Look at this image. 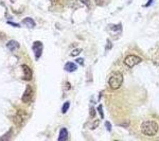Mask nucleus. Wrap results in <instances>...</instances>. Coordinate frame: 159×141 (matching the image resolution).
Listing matches in <instances>:
<instances>
[{
  "mask_svg": "<svg viewBox=\"0 0 159 141\" xmlns=\"http://www.w3.org/2000/svg\"><path fill=\"white\" fill-rule=\"evenodd\" d=\"M6 38H7V34H6V33H3V32H1V31H0V40L6 39Z\"/></svg>",
  "mask_w": 159,
  "mask_h": 141,
  "instance_id": "6ab92c4d",
  "label": "nucleus"
},
{
  "mask_svg": "<svg viewBox=\"0 0 159 141\" xmlns=\"http://www.w3.org/2000/svg\"><path fill=\"white\" fill-rule=\"evenodd\" d=\"M69 105H70L69 102H66V103L63 105V109H61V112H63V114H66V111H67L69 108Z\"/></svg>",
  "mask_w": 159,
  "mask_h": 141,
  "instance_id": "ddd939ff",
  "label": "nucleus"
},
{
  "mask_svg": "<svg viewBox=\"0 0 159 141\" xmlns=\"http://www.w3.org/2000/svg\"><path fill=\"white\" fill-rule=\"evenodd\" d=\"M32 49H33V52H34V54H35V58L38 60L43 53V43L40 42H35L34 43H33Z\"/></svg>",
  "mask_w": 159,
  "mask_h": 141,
  "instance_id": "423d86ee",
  "label": "nucleus"
},
{
  "mask_svg": "<svg viewBox=\"0 0 159 141\" xmlns=\"http://www.w3.org/2000/svg\"><path fill=\"white\" fill-rule=\"evenodd\" d=\"M69 6L70 7L76 6V0H69Z\"/></svg>",
  "mask_w": 159,
  "mask_h": 141,
  "instance_id": "aec40b11",
  "label": "nucleus"
},
{
  "mask_svg": "<svg viewBox=\"0 0 159 141\" xmlns=\"http://www.w3.org/2000/svg\"><path fill=\"white\" fill-rule=\"evenodd\" d=\"M141 133L145 136H155L158 132V124L155 121H145L140 126Z\"/></svg>",
  "mask_w": 159,
  "mask_h": 141,
  "instance_id": "f257e3e1",
  "label": "nucleus"
},
{
  "mask_svg": "<svg viewBox=\"0 0 159 141\" xmlns=\"http://www.w3.org/2000/svg\"><path fill=\"white\" fill-rule=\"evenodd\" d=\"M11 134H12V132H10L9 133V135H4V136H2L1 138H0V139L1 140H9V139H11Z\"/></svg>",
  "mask_w": 159,
  "mask_h": 141,
  "instance_id": "dca6fc26",
  "label": "nucleus"
},
{
  "mask_svg": "<svg viewBox=\"0 0 159 141\" xmlns=\"http://www.w3.org/2000/svg\"><path fill=\"white\" fill-rule=\"evenodd\" d=\"M109 86L112 89H119L123 83V75L120 72H112L108 80Z\"/></svg>",
  "mask_w": 159,
  "mask_h": 141,
  "instance_id": "f03ea898",
  "label": "nucleus"
},
{
  "mask_svg": "<svg viewBox=\"0 0 159 141\" xmlns=\"http://www.w3.org/2000/svg\"><path fill=\"white\" fill-rule=\"evenodd\" d=\"M68 139V130L67 129H61L60 132V136H58V141L61 140H67Z\"/></svg>",
  "mask_w": 159,
  "mask_h": 141,
  "instance_id": "9b49d317",
  "label": "nucleus"
},
{
  "mask_svg": "<svg viewBox=\"0 0 159 141\" xmlns=\"http://www.w3.org/2000/svg\"><path fill=\"white\" fill-rule=\"evenodd\" d=\"M152 61H153V63L155 64V65L159 66V48L155 51V53L153 54V56H152Z\"/></svg>",
  "mask_w": 159,
  "mask_h": 141,
  "instance_id": "f8f14e48",
  "label": "nucleus"
},
{
  "mask_svg": "<svg viewBox=\"0 0 159 141\" xmlns=\"http://www.w3.org/2000/svg\"><path fill=\"white\" fill-rule=\"evenodd\" d=\"M76 64L72 63V61H68L67 64L65 65V70L68 71V72H74L76 70Z\"/></svg>",
  "mask_w": 159,
  "mask_h": 141,
  "instance_id": "9d476101",
  "label": "nucleus"
},
{
  "mask_svg": "<svg viewBox=\"0 0 159 141\" xmlns=\"http://www.w3.org/2000/svg\"><path fill=\"white\" fill-rule=\"evenodd\" d=\"M81 52H82L81 49H75V50H73L72 52H71V56H73V57H74V56H78Z\"/></svg>",
  "mask_w": 159,
  "mask_h": 141,
  "instance_id": "4468645a",
  "label": "nucleus"
},
{
  "mask_svg": "<svg viewBox=\"0 0 159 141\" xmlns=\"http://www.w3.org/2000/svg\"><path fill=\"white\" fill-rule=\"evenodd\" d=\"M98 111L100 114V117L103 119V118H104V112H103V108H102V105H99V106H98Z\"/></svg>",
  "mask_w": 159,
  "mask_h": 141,
  "instance_id": "2eb2a0df",
  "label": "nucleus"
},
{
  "mask_svg": "<svg viewBox=\"0 0 159 141\" xmlns=\"http://www.w3.org/2000/svg\"><path fill=\"white\" fill-rule=\"evenodd\" d=\"M25 111H18L16 112V114L14 115V117H13V121H14L15 124L17 125H21L22 123L25 121Z\"/></svg>",
  "mask_w": 159,
  "mask_h": 141,
  "instance_id": "39448f33",
  "label": "nucleus"
},
{
  "mask_svg": "<svg viewBox=\"0 0 159 141\" xmlns=\"http://www.w3.org/2000/svg\"><path fill=\"white\" fill-rule=\"evenodd\" d=\"M152 2H153V0H150V1H148V3H147V6H145V7H148V6H150L151 3H152Z\"/></svg>",
  "mask_w": 159,
  "mask_h": 141,
  "instance_id": "393cba45",
  "label": "nucleus"
},
{
  "mask_svg": "<svg viewBox=\"0 0 159 141\" xmlns=\"http://www.w3.org/2000/svg\"><path fill=\"white\" fill-rule=\"evenodd\" d=\"M99 123H100L99 120H96V121H94L93 123H92V124H93V125H91V126H90V129H91V130H94V129H96V127H98Z\"/></svg>",
  "mask_w": 159,
  "mask_h": 141,
  "instance_id": "a211bd4d",
  "label": "nucleus"
},
{
  "mask_svg": "<svg viewBox=\"0 0 159 141\" xmlns=\"http://www.w3.org/2000/svg\"><path fill=\"white\" fill-rule=\"evenodd\" d=\"M51 2H52V4H55L56 3V1H57V0H50Z\"/></svg>",
  "mask_w": 159,
  "mask_h": 141,
  "instance_id": "a878e982",
  "label": "nucleus"
},
{
  "mask_svg": "<svg viewBox=\"0 0 159 141\" xmlns=\"http://www.w3.org/2000/svg\"><path fill=\"white\" fill-rule=\"evenodd\" d=\"M94 1H96L97 6H102L103 2H104V0H94Z\"/></svg>",
  "mask_w": 159,
  "mask_h": 141,
  "instance_id": "4be33fe9",
  "label": "nucleus"
},
{
  "mask_svg": "<svg viewBox=\"0 0 159 141\" xmlns=\"http://www.w3.org/2000/svg\"><path fill=\"white\" fill-rule=\"evenodd\" d=\"M7 48L10 51H17L20 48V45L16 40H10V42L7 43Z\"/></svg>",
  "mask_w": 159,
  "mask_h": 141,
  "instance_id": "6e6552de",
  "label": "nucleus"
},
{
  "mask_svg": "<svg viewBox=\"0 0 159 141\" xmlns=\"http://www.w3.org/2000/svg\"><path fill=\"white\" fill-rule=\"evenodd\" d=\"M81 2L83 4H85L87 7H90V0H81Z\"/></svg>",
  "mask_w": 159,
  "mask_h": 141,
  "instance_id": "f3484780",
  "label": "nucleus"
},
{
  "mask_svg": "<svg viewBox=\"0 0 159 141\" xmlns=\"http://www.w3.org/2000/svg\"><path fill=\"white\" fill-rule=\"evenodd\" d=\"M22 24H24V25H25L27 28H30V29L35 27V21L32 18H30V17H25V18H24Z\"/></svg>",
  "mask_w": 159,
  "mask_h": 141,
  "instance_id": "1a4fd4ad",
  "label": "nucleus"
},
{
  "mask_svg": "<svg viewBox=\"0 0 159 141\" xmlns=\"http://www.w3.org/2000/svg\"><path fill=\"white\" fill-rule=\"evenodd\" d=\"M75 61H76V63H79V64H82V65L84 64V61L82 60V58H78V60H76Z\"/></svg>",
  "mask_w": 159,
  "mask_h": 141,
  "instance_id": "b1692460",
  "label": "nucleus"
},
{
  "mask_svg": "<svg viewBox=\"0 0 159 141\" xmlns=\"http://www.w3.org/2000/svg\"><path fill=\"white\" fill-rule=\"evenodd\" d=\"M105 126H106V129L108 130H111V124L107 121V122H105Z\"/></svg>",
  "mask_w": 159,
  "mask_h": 141,
  "instance_id": "412c9836",
  "label": "nucleus"
},
{
  "mask_svg": "<svg viewBox=\"0 0 159 141\" xmlns=\"http://www.w3.org/2000/svg\"><path fill=\"white\" fill-rule=\"evenodd\" d=\"M22 70H24V79L25 81H31L33 76V71L29 66L24 64L22 65Z\"/></svg>",
  "mask_w": 159,
  "mask_h": 141,
  "instance_id": "0eeeda50",
  "label": "nucleus"
},
{
  "mask_svg": "<svg viewBox=\"0 0 159 141\" xmlns=\"http://www.w3.org/2000/svg\"><path fill=\"white\" fill-rule=\"evenodd\" d=\"M141 61H142V58L139 57L138 55L129 54L124 58V65L126 66L127 68H133L134 66L141 63Z\"/></svg>",
  "mask_w": 159,
  "mask_h": 141,
  "instance_id": "7ed1b4c3",
  "label": "nucleus"
},
{
  "mask_svg": "<svg viewBox=\"0 0 159 141\" xmlns=\"http://www.w3.org/2000/svg\"><path fill=\"white\" fill-rule=\"evenodd\" d=\"M32 99H33V88L30 85H28L25 87V90L24 92V94H22L21 100L24 103H29V102L32 101Z\"/></svg>",
  "mask_w": 159,
  "mask_h": 141,
  "instance_id": "20e7f679",
  "label": "nucleus"
},
{
  "mask_svg": "<svg viewBox=\"0 0 159 141\" xmlns=\"http://www.w3.org/2000/svg\"><path fill=\"white\" fill-rule=\"evenodd\" d=\"M90 115H91V117H92V118L96 116V111H94L93 107H91V108H90Z\"/></svg>",
  "mask_w": 159,
  "mask_h": 141,
  "instance_id": "5701e85b",
  "label": "nucleus"
}]
</instances>
